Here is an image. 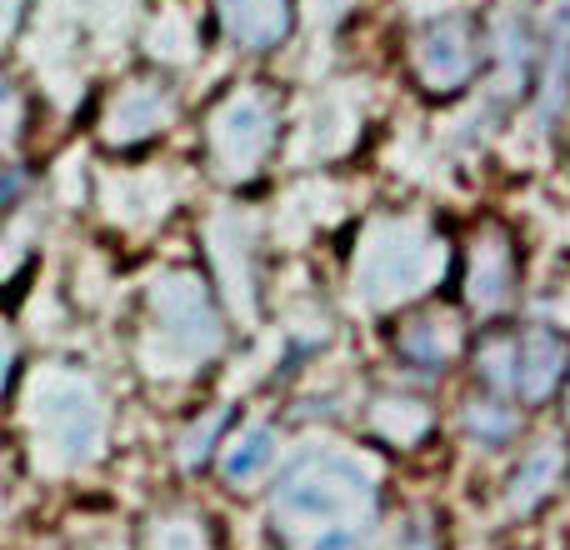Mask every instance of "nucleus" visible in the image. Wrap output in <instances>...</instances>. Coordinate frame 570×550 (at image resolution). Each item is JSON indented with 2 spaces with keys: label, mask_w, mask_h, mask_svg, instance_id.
<instances>
[{
  "label": "nucleus",
  "mask_w": 570,
  "mask_h": 550,
  "mask_svg": "<svg viewBox=\"0 0 570 550\" xmlns=\"http://www.w3.org/2000/svg\"><path fill=\"white\" fill-rule=\"evenodd\" d=\"M271 461H276V431H271V425H256V431H246L236 445H230L226 481H250V475H261Z\"/></svg>",
  "instance_id": "4"
},
{
  "label": "nucleus",
  "mask_w": 570,
  "mask_h": 550,
  "mask_svg": "<svg viewBox=\"0 0 570 550\" xmlns=\"http://www.w3.org/2000/svg\"><path fill=\"white\" fill-rule=\"evenodd\" d=\"M375 521V491L345 465L305 461L276 491V531L285 550H361Z\"/></svg>",
  "instance_id": "1"
},
{
  "label": "nucleus",
  "mask_w": 570,
  "mask_h": 550,
  "mask_svg": "<svg viewBox=\"0 0 570 550\" xmlns=\"http://www.w3.org/2000/svg\"><path fill=\"white\" fill-rule=\"evenodd\" d=\"M556 485H561V455H556V451H535L531 461L515 471V481H511V505H515L521 515L535 511V505H541L546 495L556 491Z\"/></svg>",
  "instance_id": "3"
},
{
  "label": "nucleus",
  "mask_w": 570,
  "mask_h": 550,
  "mask_svg": "<svg viewBox=\"0 0 570 550\" xmlns=\"http://www.w3.org/2000/svg\"><path fill=\"white\" fill-rule=\"evenodd\" d=\"M561 365H566V351L551 331H525L521 341L511 345V391L535 401V395H546L561 381Z\"/></svg>",
  "instance_id": "2"
},
{
  "label": "nucleus",
  "mask_w": 570,
  "mask_h": 550,
  "mask_svg": "<svg viewBox=\"0 0 570 550\" xmlns=\"http://www.w3.org/2000/svg\"><path fill=\"white\" fill-rule=\"evenodd\" d=\"M220 425H226V411H216V415H210V421L206 425H200V431L196 435H190V445H186V465H196V461H206V455H210V435H216L220 431Z\"/></svg>",
  "instance_id": "6"
},
{
  "label": "nucleus",
  "mask_w": 570,
  "mask_h": 550,
  "mask_svg": "<svg viewBox=\"0 0 570 550\" xmlns=\"http://www.w3.org/2000/svg\"><path fill=\"white\" fill-rule=\"evenodd\" d=\"M395 550H435V541H431V531H425V526H411V531L395 541Z\"/></svg>",
  "instance_id": "7"
},
{
  "label": "nucleus",
  "mask_w": 570,
  "mask_h": 550,
  "mask_svg": "<svg viewBox=\"0 0 570 550\" xmlns=\"http://www.w3.org/2000/svg\"><path fill=\"white\" fill-rule=\"evenodd\" d=\"M471 431L481 435L485 445H501L505 435L515 431V415L511 411H495V405H481V411H471Z\"/></svg>",
  "instance_id": "5"
}]
</instances>
